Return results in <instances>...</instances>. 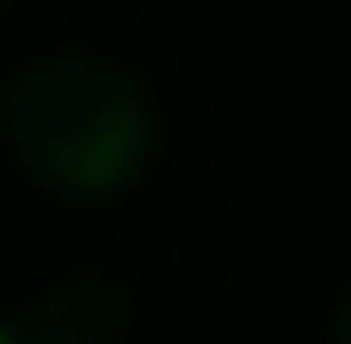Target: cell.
Here are the masks:
<instances>
[{
	"mask_svg": "<svg viewBox=\"0 0 351 344\" xmlns=\"http://www.w3.org/2000/svg\"><path fill=\"white\" fill-rule=\"evenodd\" d=\"M8 149L55 196H125L156 157V102L149 87L86 47L32 55L0 94Z\"/></svg>",
	"mask_w": 351,
	"mask_h": 344,
	"instance_id": "obj_1",
	"label": "cell"
},
{
	"mask_svg": "<svg viewBox=\"0 0 351 344\" xmlns=\"http://www.w3.org/2000/svg\"><path fill=\"white\" fill-rule=\"evenodd\" d=\"M0 344H32V336H24V329H16V321H0Z\"/></svg>",
	"mask_w": 351,
	"mask_h": 344,
	"instance_id": "obj_2",
	"label": "cell"
}]
</instances>
